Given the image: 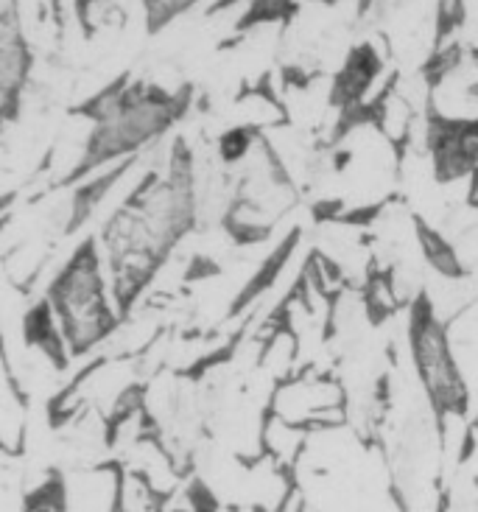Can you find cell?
Returning a JSON list of instances; mask_svg holds the SVG:
<instances>
[{"instance_id": "1", "label": "cell", "mask_w": 478, "mask_h": 512, "mask_svg": "<svg viewBox=\"0 0 478 512\" xmlns=\"http://www.w3.org/2000/svg\"><path fill=\"white\" fill-rule=\"evenodd\" d=\"M45 300L51 303L62 322L70 353L73 356L96 353L101 342L118 325V319L123 317L107 283L96 238L82 244V250L73 255V261L56 277L54 289L48 291Z\"/></svg>"}, {"instance_id": "2", "label": "cell", "mask_w": 478, "mask_h": 512, "mask_svg": "<svg viewBox=\"0 0 478 512\" xmlns=\"http://www.w3.org/2000/svg\"><path fill=\"white\" fill-rule=\"evenodd\" d=\"M411 356L423 381L425 395L439 409L467 406V381L459 367L451 331L445 322L431 317L423 305H414V331H411Z\"/></svg>"}, {"instance_id": "3", "label": "cell", "mask_w": 478, "mask_h": 512, "mask_svg": "<svg viewBox=\"0 0 478 512\" xmlns=\"http://www.w3.org/2000/svg\"><path fill=\"white\" fill-rule=\"evenodd\" d=\"M308 437H311V429L288 423L283 417L269 412L266 423H263V454L274 459L277 465L294 471L302 454H305V448H308Z\"/></svg>"}]
</instances>
